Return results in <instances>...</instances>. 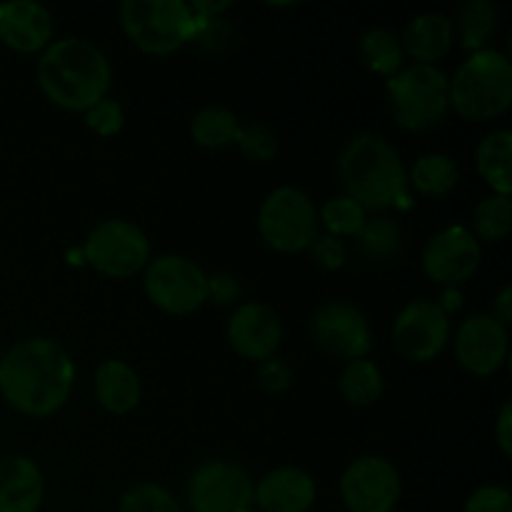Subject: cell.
<instances>
[{"label": "cell", "mask_w": 512, "mask_h": 512, "mask_svg": "<svg viewBox=\"0 0 512 512\" xmlns=\"http://www.w3.org/2000/svg\"><path fill=\"white\" fill-rule=\"evenodd\" d=\"M495 438H498L500 450L505 458L512 455V403H505L498 415V425H495Z\"/></svg>", "instance_id": "38"}, {"label": "cell", "mask_w": 512, "mask_h": 512, "mask_svg": "<svg viewBox=\"0 0 512 512\" xmlns=\"http://www.w3.org/2000/svg\"><path fill=\"white\" fill-rule=\"evenodd\" d=\"M493 315L498 323H503L505 328L512 323V288L510 285H505L503 290H500V295L495 298V305H493Z\"/></svg>", "instance_id": "39"}, {"label": "cell", "mask_w": 512, "mask_h": 512, "mask_svg": "<svg viewBox=\"0 0 512 512\" xmlns=\"http://www.w3.org/2000/svg\"><path fill=\"white\" fill-rule=\"evenodd\" d=\"M83 255L88 265L108 278H133L150 263V240L138 225L128 220H103L90 230Z\"/></svg>", "instance_id": "9"}, {"label": "cell", "mask_w": 512, "mask_h": 512, "mask_svg": "<svg viewBox=\"0 0 512 512\" xmlns=\"http://www.w3.org/2000/svg\"><path fill=\"white\" fill-rule=\"evenodd\" d=\"M193 512H240L253 505V480L230 460H205L188 480Z\"/></svg>", "instance_id": "10"}, {"label": "cell", "mask_w": 512, "mask_h": 512, "mask_svg": "<svg viewBox=\"0 0 512 512\" xmlns=\"http://www.w3.org/2000/svg\"><path fill=\"white\" fill-rule=\"evenodd\" d=\"M360 58L373 73L393 78L395 73L403 70V45L400 38L388 28H373L360 40Z\"/></svg>", "instance_id": "27"}, {"label": "cell", "mask_w": 512, "mask_h": 512, "mask_svg": "<svg viewBox=\"0 0 512 512\" xmlns=\"http://www.w3.org/2000/svg\"><path fill=\"white\" fill-rule=\"evenodd\" d=\"M240 512H260V510H255L253 505H248V508H243V510H240Z\"/></svg>", "instance_id": "40"}, {"label": "cell", "mask_w": 512, "mask_h": 512, "mask_svg": "<svg viewBox=\"0 0 512 512\" xmlns=\"http://www.w3.org/2000/svg\"><path fill=\"white\" fill-rule=\"evenodd\" d=\"M480 240L463 225H450L428 240L423 250V268L430 280L445 288L465 283L480 265Z\"/></svg>", "instance_id": "14"}, {"label": "cell", "mask_w": 512, "mask_h": 512, "mask_svg": "<svg viewBox=\"0 0 512 512\" xmlns=\"http://www.w3.org/2000/svg\"><path fill=\"white\" fill-rule=\"evenodd\" d=\"M93 393L100 408L110 415H125L140 403V378L125 360L110 358L98 365L93 378Z\"/></svg>", "instance_id": "21"}, {"label": "cell", "mask_w": 512, "mask_h": 512, "mask_svg": "<svg viewBox=\"0 0 512 512\" xmlns=\"http://www.w3.org/2000/svg\"><path fill=\"white\" fill-rule=\"evenodd\" d=\"M360 253L370 263H388V260L398 258L400 248H403V230L395 223L393 218H380L368 220L358 235Z\"/></svg>", "instance_id": "28"}, {"label": "cell", "mask_w": 512, "mask_h": 512, "mask_svg": "<svg viewBox=\"0 0 512 512\" xmlns=\"http://www.w3.org/2000/svg\"><path fill=\"white\" fill-rule=\"evenodd\" d=\"M308 253L320 268L338 270L345 265V243L335 235H315L313 243L308 245Z\"/></svg>", "instance_id": "36"}, {"label": "cell", "mask_w": 512, "mask_h": 512, "mask_svg": "<svg viewBox=\"0 0 512 512\" xmlns=\"http://www.w3.org/2000/svg\"><path fill=\"white\" fill-rule=\"evenodd\" d=\"M310 330L325 353L348 363L368 358L373 350V330L368 318L350 303L320 305L310 318Z\"/></svg>", "instance_id": "13"}, {"label": "cell", "mask_w": 512, "mask_h": 512, "mask_svg": "<svg viewBox=\"0 0 512 512\" xmlns=\"http://www.w3.org/2000/svg\"><path fill=\"white\" fill-rule=\"evenodd\" d=\"M258 383L260 388L273 395L285 393L293 385V370H290V365L283 358L273 355V358L258 363Z\"/></svg>", "instance_id": "34"}, {"label": "cell", "mask_w": 512, "mask_h": 512, "mask_svg": "<svg viewBox=\"0 0 512 512\" xmlns=\"http://www.w3.org/2000/svg\"><path fill=\"white\" fill-rule=\"evenodd\" d=\"M113 68L98 45L83 38L55 40L38 60V85L45 98L65 110L93 108L108 98Z\"/></svg>", "instance_id": "2"}, {"label": "cell", "mask_w": 512, "mask_h": 512, "mask_svg": "<svg viewBox=\"0 0 512 512\" xmlns=\"http://www.w3.org/2000/svg\"><path fill=\"white\" fill-rule=\"evenodd\" d=\"M458 180V165L453 163V158H448V155L443 153L420 155V158L415 160L413 170L408 173V183L413 185L418 193L433 195V198H443L450 190H455Z\"/></svg>", "instance_id": "25"}, {"label": "cell", "mask_w": 512, "mask_h": 512, "mask_svg": "<svg viewBox=\"0 0 512 512\" xmlns=\"http://www.w3.org/2000/svg\"><path fill=\"white\" fill-rule=\"evenodd\" d=\"M45 480L38 463L25 455L0 460V512H38Z\"/></svg>", "instance_id": "19"}, {"label": "cell", "mask_w": 512, "mask_h": 512, "mask_svg": "<svg viewBox=\"0 0 512 512\" xmlns=\"http://www.w3.org/2000/svg\"><path fill=\"white\" fill-rule=\"evenodd\" d=\"M453 40L455 28L448 15L423 13L410 20L400 45H403V53L415 60V65H435V60L450 53Z\"/></svg>", "instance_id": "20"}, {"label": "cell", "mask_w": 512, "mask_h": 512, "mask_svg": "<svg viewBox=\"0 0 512 512\" xmlns=\"http://www.w3.org/2000/svg\"><path fill=\"white\" fill-rule=\"evenodd\" d=\"M118 512H183L175 495L158 483H140L120 498Z\"/></svg>", "instance_id": "31"}, {"label": "cell", "mask_w": 512, "mask_h": 512, "mask_svg": "<svg viewBox=\"0 0 512 512\" xmlns=\"http://www.w3.org/2000/svg\"><path fill=\"white\" fill-rule=\"evenodd\" d=\"M150 303L168 315H190L208 303V273L185 255H160L143 270Z\"/></svg>", "instance_id": "7"}, {"label": "cell", "mask_w": 512, "mask_h": 512, "mask_svg": "<svg viewBox=\"0 0 512 512\" xmlns=\"http://www.w3.org/2000/svg\"><path fill=\"white\" fill-rule=\"evenodd\" d=\"M120 23L130 43L148 55L175 53L200 30V20L183 0H125Z\"/></svg>", "instance_id": "5"}, {"label": "cell", "mask_w": 512, "mask_h": 512, "mask_svg": "<svg viewBox=\"0 0 512 512\" xmlns=\"http://www.w3.org/2000/svg\"><path fill=\"white\" fill-rule=\"evenodd\" d=\"M318 498L313 475L300 468H275L253 488L260 512H308Z\"/></svg>", "instance_id": "18"}, {"label": "cell", "mask_w": 512, "mask_h": 512, "mask_svg": "<svg viewBox=\"0 0 512 512\" xmlns=\"http://www.w3.org/2000/svg\"><path fill=\"white\" fill-rule=\"evenodd\" d=\"M283 340V325L278 313L265 303H243L233 310L228 320V343L240 358L268 360L273 358Z\"/></svg>", "instance_id": "16"}, {"label": "cell", "mask_w": 512, "mask_h": 512, "mask_svg": "<svg viewBox=\"0 0 512 512\" xmlns=\"http://www.w3.org/2000/svg\"><path fill=\"white\" fill-rule=\"evenodd\" d=\"M0 358H3V355H0Z\"/></svg>", "instance_id": "41"}, {"label": "cell", "mask_w": 512, "mask_h": 512, "mask_svg": "<svg viewBox=\"0 0 512 512\" xmlns=\"http://www.w3.org/2000/svg\"><path fill=\"white\" fill-rule=\"evenodd\" d=\"M73 385V358L50 338H25L0 358V393L10 408L30 418L58 413Z\"/></svg>", "instance_id": "1"}, {"label": "cell", "mask_w": 512, "mask_h": 512, "mask_svg": "<svg viewBox=\"0 0 512 512\" xmlns=\"http://www.w3.org/2000/svg\"><path fill=\"white\" fill-rule=\"evenodd\" d=\"M400 490V473L380 455L353 460L340 478V498L350 512H393Z\"/></svg>", "instance_id": "11"}, {"label": "cell", "mask_w": 512, "mask_h": 512, "mask_svg": "<svg viewBox=\"0 0 512 512\" xmlns=\"http://www.w3.org/2000/svg\"><path fill=\"white\" fill-rule=\"evenodd\" d=\"M318 220H323L328 235H335L340 240L358 238L363 225L368 223V210L355 203L353 198H348V195H335V198L325 200Z\"/></svg>", "instance_id": "29"}, {"label": "cell", "mask_w": 512, "mask_h": 512, "mask_svg": "<svg viewBox=\"0 0 512 512\" xmlns=\"http://www.w3.org/2000/svg\"><path fill=\"white\" fill-rule=\"evenodd\" d=\"M238 115L228 108H220V105H210L195 113L193 123H190V138L195 145L208 150H220L228 148L238 138Z\"/></svg>", "instance_id": "24"}, {"label": "cell", "mask_w": 512, "mask_h": 512, "mask_svg": "<svg viewBox=\"0 0 512 512\" xmlns=\"http://www.w3.org/2000/svg\"><path fill=\"white\" fill-rule=\"evenodd\" d=\"M240 298V283L228 273L208 275V300L218 308L235 303Z\"/></svg>", "instance_id": "37"}, {"label": "cell", "mask_w": 512, "mask_h": 512, "mask_svg": "<svg viewBox=\"0 0 512 512\" xmlns=\"http://www.w3.org/2000/svg\"><path fill=\"white\" fill-rule=\"evenodd\" d=\"M258 230L278 253H303L318 235V210L303 190L283 185L260 205Z\"/></svg>", "instance_id": "8"}, {"label": "cell", "mask_w": 512, "mask_h": 512, "mask_svg": "<svg viewBox=\"0 0 512 512\" xmlns=\"http://www.w3.org/2000/svg\"><path fill=\"white\" fill-rule=\"evenodd\" d=\"M508 328L490 313H475L455 335V358L470 375L488 378L508 360Z\"/></svg>", "instance_id": "15"}, {"label": "cell", "mask_w": 512, "mask_h": 512, "mask_svg": "<svg viewBox=\"0 0 512 512\" xmlns=\"http://www.w3.org/2000/svg\"><path fill=\"white\" fill-rule=\"evenodd\" d=\"M498 18V8L490 0H470V3H465L458 15V33L463 48L470 50V53L488 48L495 30H498Z\"/></svg>", "instance_id": "26"}, {"label": "cell", "mask_w": 512, "mask_h": 512, "mask_svg": "<svg viewBox=\"0 0 512 512\" xmlns=\"http://www.w3.org/2000/svg\"><path fill=\"white\" fill-rule=\"evenodd\" d=\"M450 340L448 313L433 300H415L405 305L393 323V343L410 363H428L438 358Z\"/></svg>", "instance_id": "12"}, {"label": "cell", "mask_w": 512, "mask_h": 512, "mask_svg": "<svg viewBox=\"0 0 512 512\" xmlns=\"http://www.w3.org/2000/svg\"><path fill=\"white\" fill-rule=\"evenodd\" d=\"M512 225V200L510 195H490V198L480 200L478 208L473 213V228L475 238L490 240L498 243L510 233Z\"/></svg>", "instance_id": "30"}, {"label": "cell", "mask_w": 512, "mask_h": 512, "mask_svg": "<svg viewBox=\"0 0 512 512\" xmlns=\"http://www.w3.org/2000/svg\"><path fill=\"white\" fill-rule=\"evenodd\" d=\"M240 153L253 163H270L278 155V135L268 125H240L238 138H235Z\"/></svg>", "instance_id": "32"}, {"label": "cell", "mask_w": 512, "mask_h": 512, "mask_svg": "<svg viewBox=\"0 0 512 512\" xmlns=\"http://www.w3.org/2000/svg\"><path fill=\"white\" fill-rule=\"evenodd\" d=\"M390 110L405 130H428L445 118L450 108V80L435 65H410L388 78Z\"/></svg>", "instance_id": "6"}, {"label": "cell", "mask_w": 512, "mask_h": 512, "mask_svg": "<svg viewBox=\"0 0 512 512\" xmlns=\"http://www.w3.org/2000/svg\"><path fill=\"white\" fill-rule=\"evenodd\" d=\"M383 373L378 365L368 358L350 360L340 373V395L353 408H368L375 405L383 395Z\"/></svg>", "instance_id": "23"}, {"label": "cell", "mask_w": 512, "mask_h": 512, "mask_svg": "<svg viewBox=\"0 0 512 512\" xmlns=\"http://www.w3.org/2000/svg\"><path fill=\"white\" fill-rule=\"evenodd\" d=\"M85 125H88L93 133L103 135V138H113V135H118L125 125L123 105L113 98H103L100 103H95L93 108L85 110Z\"/></svg>", "instance_id": "33"}, {"label": "cell", "mask_w": 512, "mask_h": 512, "mask_svg": "<svg viewBox=\"0 0 512 512\" xmlns=\"http://www.w3.org/2000/svg\"><path fill=\"white\" fill-rule=\"evenodd\" d=\"M465 512H512V495L500 485H483L465 503Z\"/></svg>", "instance_id": "35"}, {"label": "cell", "mask_w": 512, "mask_h": 512, "mask_svg": "<svg viewBox=\"0 0 512 512\" xmlns=\"http://www.w3.org/2000/svg\"><path fill=\"white\" fill-rule=\"evenodd\" d=\"M0 40L15 53H38L53 40V15L33 0L0 3Z\"/></svg>", "instance_id": "17"}, {"label": "cell", "mask_w": 512, "mask_h": 512, "mask_svg": "<svg viewBox=\"0 0 512 512\" xmlns=\"http://www.w3.org/2000/svg\"><path fill=\"white\" fill-rule=\"evenodd\" d=\"M475 160H478V173L495 190V195L512 193V133L508 128L490 133L478 145Z\"/></svg>", "instance_id": "22"}, {"label": "cell", "mask_w": 512, "mask_h": 512, "mask_svg": "<svg viewBox=\"0 0 512 512\" xmlns=\"http://www.w3.org/2000/svg\"><path fill=\"white\" fill-rule=\"evenodd\" d=\"M338 173L345 195L365 210L410 208L408 170L398 150L380 135L360 133L348 140Z\"/></svg>", "instance_id": "3"}, {"label": "cell", "mask_w": 512, "mask_h": 512, "mask_svg": "<svg viewBox=\"0 0 512 512\" xmlns=\"http://www.w3.org/2000/svg\"><path fill=\"white\" fill-rule=\"evenodd\" d=\"M450 105L465 120H493L512 105V63L495 48L470 53L450 80Z\"/></svg>", "instance_id": "4"}]
</instances>
